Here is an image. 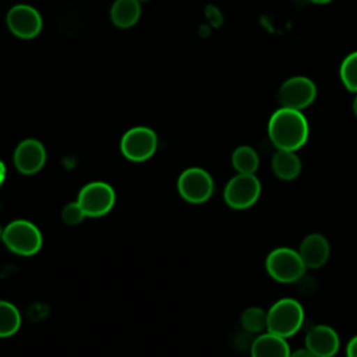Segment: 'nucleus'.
<instances>
[{"instance_id":"1","label":"nucleus","mask_w":357,"mask_h":357,"mask_svg":"<svg viewBox=\"0 0 357 357\" xmlns=\"http://www.w3.org/2000/svg\"><path fill=\"white\" fill-rule=\"evenodd\" d=\"M308 121L300 110L280 107L268 121V137L276 149L297 151L308 139Z\"/></svg>"},{"instance_id":"2","label":"nucleus","mask_w":357,"mask_h":357,"mask_svg":"<svg viewBox=\"0 0 357 357\" xmlns=\"http://www.w3.org/2000/svg\"><path fill=\"white\" fill-rule=\"evenodd\" d=\"M304 324L303 305L290 297L275 301L266 311V332L280 337L296 335Z\"/></svg>"},{"instance_id":"3","label":"nucleus","mask_w":357,"mask_h":357,"mask_svg":"<svg viewBox=\"0 0 357 357\" xmlns=\"http://www.w3.org/2000/svg\"><path fill=\"white\" fill-rule=\"evenodd\" d=\"M266 273L279 283H296L304 273V265L298 251L289 247H279L272 250L265 259Z\"/></svg>"},{"instance_id":"4","label":"nucleus","mask_w":357,"mask_h":357,"mask_svg":"<svg viewBox=\"0 0 357 357\" xmlns=\"http://www.w3.org/2000/svg\"><path fill=\"white\" fill-rule=\"evenodd\" d=\"M3 243L14 254L33 255L42 247V234L33 223L17 219L6 226Z\"/></svg>"},{"instance_id":"5","label":"nucleus","mask_w":357,"mask_h":357,"mask_svg":"<svg viewBox=\"0 0 357 357\" xmlns=\"http://www.w3.org/2000/svg\"><path fill=\"white\" fill-rule=\"evenodd\" d=\"M261 191V181L255 174L237 173L227 181L223 198L231 209L243 211L251 208L258 201Z\"/></svg>"},{"instance_id":"6","label":"nucleus","mask_w":357,"mask_h":357,"mask_svg":"<svg viewBox=\"0 0 357 357\" xmlns=\"http://www.w3.org/2000/svg\"><path fill=\"white\" fill-rule=\"evenodd\" d=\"M116 194L110 184L105 181H92L81 188L77 202L85 216L99 218L106 215L114 205Z\"/></svg>"},{"instance_id":"7","label":"nucleus","mask_w":357,"mask_h":357,"mask_svg":"<svg viewBox=\"0 0 357 357\" xmlns=\"http://www.w3.org/2000/svg\"><path fill=\"white\" fill-rule=\"evenodd\" d=\"M315 96L317 86L307 77H291L278 91V100L282 107L300 112L308 107L315 100Z\"/></svg>"},{"instance_id":"8","label":"nucleus","mask_w":357,"mask_h":357,"mask_svg":"<svg viewBox=\"0 0 357 357\" xmlns=\"http://www.w3.org/2000/svg\"><path fill=\"white\" fill-rule=\"evenodd\" d=\"M158 146V137L148 127L130 128L120 141L121 153L131 162H144L149 159Z\"/></svg>"},{"instance_id":"9","label":"nucleus","mask_w":357,"mask_h":357,"mask_svg":"<svg viewBox=\"0 0 357 357\" xmlns=\"http://www.w3.org/2000/svg\"><path fill=\"white\" fill-rule=\"evenodd\" d=\"M177 188L185 201L191 204H202L209 199L213 192V180L206 170L201 167H190L180 174Z\"/></svg>"},{"instance_id":"10","label":"nucleus","mask_w":357,"mask_h":357,"mask_svg":"<svg viewBox=\"0 0 357 357\" xmlns=\"http://www.w3.org/2000/svg\"><path fill=\"white\" fill-rule=\"evenodd\" d=\"M6 22L13 35L21 39H32L42 31V17L39 11L28 4H17L7 13Z\"/></svg>"},{"instance_id":"11","label":"nucleus","mask_w":357,"mask_h":357,"mask_svg":"<svg viewBox=\"0 0 357 357\" xmlns=\"http://www.w3.org/2000/svg\"><path fill=\"white\" fill-rule=\"evenodd\" d=\"M46 162V151L42 142L33 138L21 141L14 151V166L22 174L38 173Z\"/></svg>"},{"instance_id":"12","label":"nucleus","mask_w":357,"mask_h":357,"mask_svg":"<svg viewBox=\"0 0 357 357\" xmlns=\"http://www.w3.org/2000/svg\"><path fill=\"white\" fill-rule=\"evenodd\" d=\"M340 347L337 332L328 325H315L305 335V349L315 357H333Z\"/></svg>"},{"instance_id":"13","label":"nucleus","mask_w":357,"mask_h":357,"mask_svg":"<svg viewBox=\"0 0 357 357\" xmlns=\"http://www.w3.org/2000/svg\"><path fill=\"white\" fill-rule=\"evenodd\" d=\"M297 251L307 269H318L328 262L331 255V245L325 236L319 233H311L301 240Z\"/></svg>"},{"instance_id":"14","label":"nucleus","mask_w":357,"mask_h":357,"mask_svg":"<svg viewBox=\"0 0 357 357\" xmlns=\"http://www.w3.org/2000/svg\"><path fill=\"white\" fill-rule=\"evenodd\" d=\"M290 353L287 340L269 332L257 336L250 347L251 357H290Z\"/></svg>"},{"instance_id":"15","label":"nucleus","mask_w":357,"mask_h":357,"mask_svg":"<svg viewBox=\"0 0 357 357\" xmlns=\"http://www.w3.org/2000/svg\"><path fill=\"white\" fill-rule=\"evenodd\" d=\"M272 172L273 174L284 181L294 180L300 176L303 165L301 159L294 151H283L278 149L272 156Z\"/></svg>"},{"instance_id":"16","label":"nucleus","mask_w":357,"mask_h":357,"mask_svg":"<svg viewBox=\"0 0 357 357\" xmlns=\"http://www.w3.org/2000/svg\"><path fill=\"white\" fill-rule=\"evenodd\" d=\"M141 17V3L138 0H116L110 10L112 22L119 28H130Z\"/></svg>"},{"instance_id":"17","label":"nucleus","mask_w":357,"mask_h":357,"mask_svg":"<svg viewBox=\"0 0 357 357\" xmlns=\"http://www.w3.org/2000/svg\"><path fill=\"white\" fill-rule=\"evenodd\" d=\"M231 165L237 173L254 174L259 167V156L254 148L241 145L233 151Z\"/></svg>"},{"instance_id":"18","label":"nucleus","mask_w":357,"mask_h":357,"mask_svg":"<svg viewBox=\"0 0 357 357\" xmlns=\"http://www.w3.org/2000/svg\"><path fill=\"white\" fill-rule=\"evenodd\" d=\"M21 325V315L17 307L8 301L0 300V337L14 335Z\"/></svg>"},{"instance_id":"19","label":"nucleus","mask_w":357,"mask_h":357,"mask_svg":"<svg viewBox=\"0 0 357 357\" xmlns=\"http://www.w3.org/2000/svg\"><path fill=\"white\" fill-rule=\"evenodd\" d=\"M243 329L250 333H259L266 329V311L261 307H248L240 318Z\"/></svg>"},{"instance_id":"20","label":"nucleus","mask_w":357,"mask_h":357,"mask_svg":"<svg viewBox=\"0 0 357 357\" xmlns=\"http://www.w3.org/2000/svg\"><path fill=\"white\" fill-rule=\"evenodd\" d=\"M340 79L346 89L357 93V52L346 56L340 66Z\"/></svg>"},{"instance_id":"21","label":"nucleus","mask_w":357,"mask_h":357,"mask_svg":"<svg viewBox=\"0 0 357 357\" xmlns=\"http://www.w3.org/2000/svg\"><path fill=\"white\" fill-rule=\"evenodd\" d=\"M84 218H85V213L77 201L67 204L61 211V219L71 226L81 223Z\"/></svg>"},{"instance_id":"22","label":"nucleus","mask_w":357,"mask_h":357,"mask_svg":"<svg viewBox=\"0 0 357 357\" xmlns=\"http://www.w3.org/2000/svg\"><path fill=\"white\" fill-rule=\"evenodd\" d=\"M297 290L303 294H311L315 290V280L310 278L307 273H304L297 282H296Z\"/></svg>"},{"instance_id":"23","label":"nucleus","mask_w":357,"mask_h":357,"mask_svg":"<svg viewBox=\"0 0 357 357\" xmlns=\"http://www.w3.org/2000/svg\"><path fill=\"white\" fill-rule=\"evenodd\" d=\"M346 357H357V335L349 340L346 346Z\"/></svg>"},{"instance_id":"24","label":"nucleus","mask_w":357,"mask_h":357,"mask_svg":"<svg viewBox=\"0 0 357 357\" xmlns=\"http://www.w3.org/2000/svg\"><path fill=\"white\" fill-rule=\"evenodd\" d=\"M290 357H315L312 353H310L305 347L304 349H298L290 353Z\"/></svg>"},{"instance_id":"25","label":"nucleus","mask_w":357,"mask_h":357,"mask_svg":"<svg viewBox=\"0 0 357 357\" xmlns=\"http://www.w3.org/2000/svg\"><path fill=\"white\" fill-rule=\"evenodd\" d=\"M353 113H354V116L357 117V95H356V98H354V100H353Z\"/></svg>"},{"instance_id":"26","label":"nucleus","mask_w":357,"mask_h":357,"mask_svg":"<svg viewBox=\"0 0 357 357\" xmlns=\"http://www.w3.org/2000/svg\"><path fill=\"white\" fill-rule=\"evenodd\" d=\"M310 1H312V3H315V4H326V3H329V1H332V0H310Z\"/></svg>"},{"instance_id":"27","label":"nucleus","mask_w":357,"mask_h":357,"mask_svg":"<svg viewBox=\"0 0 357 357\" xmlns=\"http://www.w3.org/2000/svg\"><path fill=\"white\" fill-rule=\"evenodd\" d=\"M3 234H4V229L0 226V241H3Z\"/></svg>"},{"instance_id":"28","label":"nucleus","mask_w":357,"mask_h":357,"mask_svg":"<svg viewBox=\"0 0 357 357\" xmlns=\"http://www.w3.org/2000/svg\"><path fill=\"white\" fill-rule=\"evenodd\" d=\"M139 3H146V1H149V0H138Z\"/></svg>"}]
</instances>
